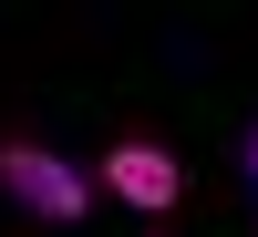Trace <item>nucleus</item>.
Listing matches in <instances>:
<instances>
[{
  "label": "nucleus",
  "mask_w": 258,
  "mask_h": 237,
  "mask_svg": "<svg viewBox=\"0 0 258 237\" xmlns=\"http://www.w3.org/2000/svg\"><path fill=\"white\" fill-rule=\"evenodd\" d=\"M0 196L21 217H41V227H83L93 217V176L73 155H52L41 134H0Z\"/></svg>",
  "instance_id": "obj_1"
},
{
  "label": "nucleus",
  "mask_w": 258,
  "mask_h": 237,
  "mask_svg": "<svg viewBox=\"0 0 258 237\" xmlns=\"http://www.w3.org/2000/svg\"><path fill=\"white\" fill-rule=\"evenodd\" d=\"M93 196H124V206H145V217H165V206L186 196V165L165 155V144L124 134V144H103V165H93Z\"/></svg>",
  "instance_id": "obj_2"
},
{
  "label": "nucleus",
  "mask_w": 258,
  "mask_h": 237,
  "mask_svg": "<svg viewBox=\"0 0 258 237\" xmlns=\"http://www.w3.org/2000/svg\"><path fill=\"white\" fill-rule=\"evenodd\" d=\"M238 176H248V186H258V124H248V144H238Z\"/></svg>",
  "instance_id": "obj_3"
}]
</instances>
